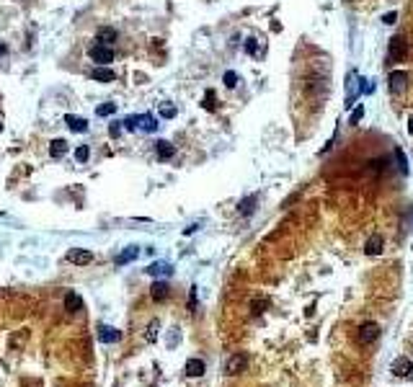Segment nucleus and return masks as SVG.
<instances>
[{"label":"nucleus","instance_id":"obj_9","mask_svg":"<svg viewBox=\"0 0 413 387\" xmlns=\"http://www.w3.org/2000/svg\"><path fill=\"white\" fill-rule=\"evenodd\" d=\"M91 78L98 80V83H111V80H116L114 70H111L109 65H98L96 70H91Z\"/></svg>","mask_w":413,"mask_h":387},{"label":"nucleus","instance_id":"obj_31","mask_svg":"<svg viewBox=\"0 0 413 387\" xmlns=\"http://www.w3.org/2000/svg\"><path fill=\"white\" fill-rule=\"evenodd\" d=\"M382 21H385V23H388V26H392L395 21H398V13H395V11H390V13H385V16H382Z\"/></svg>","mask_w":413,"mask_h":387},{"label":"nucleus","instance_id":"obj_37","mask_svg":"<svg viewBox=\"0 0 413 387\" xmlns=\"http://www.w3.org/2000/svg\"><path fill=\"white\" fill-rule=\"evenodd\" d=\"M0 132H3V124H0Z\"/></svg>","mask_w":413,"mask_h":387},{"label":"nucleus","instance_id":"obj_13","mask_svg":"<svg viewBox=\"0 0 413 387\" xmlns=\"http://www.w3.org/2000/svg\"><path fill=\"white\" fill-rule=\"evenodd\" d=\"M137 256H140V248H137V245H129V248H124L122 253L116 256V266L132 264V261H137Z\"/></svg>","mask_w":413,"mask_h":387},{"label":"nucleus","instance_id":"obj_2","mask_svg":"<svg viewBox=\"0 0 413 387\" xmlns=\"http://www.w3.org/2000/svg\"><path fill=\"white\" fill-rule=\"evenodd\" d=\"M88 57H91L96 65H109V62H114V49L109 44H93V47L88 49Z\"/></svg>","mask_w":413,"mask_h":387},{"label":"nucleus","instance_id":"obj_6","mask_svg":"<svg viewBox=\"0 0 413 387\" xmlns=\"http://www.w3.org/2000/svg\"><path fill=\"white\" fill-rule=\"evenodd\" d=\"M246 367H248V359H246L243 354H235V356H230V359H227L225 372H227V374H240Z\"/></svg>","mask_w":413,"mask_h":387},{"label":"nucleus","instance_id":"obj_3","mask_svg":"<svg viewBox=\"0 0 413 387\" xmlns=\"http://www.w3.org/2000/svg\"><path fill=\"white\" fill-rule=\"evenodd\" d=\"M388 85H390V93H392V96L406 93V88H408V73H406V70H392V73L388 75Z\"/></svg>","mask_w":413,"mask_h":387},{"label":"nucleus","instance_id":"obj_29","mask_svg":"<svg viewBox=\"0 0 413 387\" xmlns=\"http://www.w3.org/2000/svg\"><path fill=\"white\" fill-rule=\"evenodd\" d=\"M145 338L150 341V344L158 338V320H152V323H150V328H147V333H145Z\"/></svg>","mask_w":413,"mask_h":387},{"label":"nucleus","instance_id":"obj_12","mask_svg":"<svg viewBox=\"0 0 413 387\" xmlns=\"http://www.w3.org/2000/svg\"><path fill=\"white\" fill-rule=\"evenodd\" d=\"M96 41L98 44H109L111 47V44L116 41V29H111V26H101V29L96 31Z\"/></svg>","mask_w":413,"mask_h":387},{"label":"nucleus","instance_id":"obj_34","mask_svg":"<svg viewBox=\"0 0 413 387\" xmlns=\"http://www.w3.org/2000/svg\"><path fill=\"white\" fill-rule=\"evenodd\" d=\"M119 124H122V122H114V124H111V137H119Z\"/></svg>","mask_w":413,"mask_h":387},{"label":"nucleus","instance_id":"obj_5","mask_svg":"<svg viewBox=\"0 0 413 387\" xmlns=\"http://www.w3.org/2000/svg\"><path fill=\"white\" fill-rule=\"evenodd\" d=\"M67 261L75 264V266H88L93 261V253L85 250V248H73V250H67Z\"/></svg>","mask_w":413,"mask_h":387},{"label":"nucleus","instance_id":"obj_4","mask_svg":"<svg viewBox=\"0 0 413 387\" xmlns=\"http://www.w3.org/2000/svg\"><path fill=\"white\" fill-rule=\"evenodd\" d=\"M380 338V326H377V323H362V326H359V341H362V344H374V341Z\"/></svg>","mask_w":413,"mask_h":387},{"label":"nucleus","instance_id":"obj_30","mask_svg":"<svg viewBox=\"0 0 413 387\" xmlns=\"http://www.w3.org/2000/svg\"><path fill=\"white\" fill-rule=\"evenodd\" d=\"M225 85H227V88H235V85H238V73L227 70V73H225Z\"/></svg>","mask_w":413,"mask_h":387},{"label":"nucleus","instance_id":"obj_11","mask_svg":"<svg viewBox=\"0 0 413 387\" xmlns=\"http://www.w3.org/2000/svg\"><path fill=\"white\" fill-rule=\"evenodd\" d=\"M98 338H101L103 344H119V341H122V333L114 330V328H109V326H101V328H98Z\"/></svg>","mask_w":413,"mask_h":387},{"label":"nucleus","instance_id":"obj_33","mask_svg":"<svg viewBox=\"0 0 413 387\" xmlns=\"http://www.w3.org/2000/svg\"><path fill=\"white\" fill-rule=\"evenodd\" d=\"M196 307V286H191V294H188V310Z\"/></svg>","mask_w":413,"mask_h":387},{"label":"nucleus","instance_id":"obj_35","mask_svg":"<svg viewBox=\"0 0 413 387\" xmlns=\"http://www.w3.org/2000/svg\"><path fill=\"white\" fill-rule=\"evenodd\" d=\"M408 132H411V137H413V114L408 116Z\"/></svg>","mask_w":413,"mask_h":387},{"label":"nucleus","instance_id":"obj_24","mask_svg":"<svg viewBox=\"0 0 413 387\" xmlns=\"http://www.w3.org/2000/svg\"><path fill=\"white\" fill-rule=\"evenodd\" d=\"M362 119H364V106H356V109L351 111V116H349V124H351V127H356Z\"/></svg>","mask_w":413,"mask_h":387},{"label":"nucleus","instance_id":"obj_8","mask_svg":"<svg viewBox=\"0 0 413 387\" xmlns=\"http://www.w3.org/2000/svg\"><path fill=\"white\" fill-rule=\"evenodd\" d=\"M382 248H385V238L382 235H372L370 240L364 243V253L367 256H380Z\"/></svg>","mask_w":413,"mask_h":387},{"label":"nucleus","instance_id":"obj_28","mask_svg":"<svg viewBox=\"0 0 413 387\" xmlns=\"http://www.w3.org/2000/svg\"><path fill=\"white\" fill-rule=\"evenodd\" d=\"M88 158H91V150H88L85 145H80V147L75 150V160H78V163H85Z\"/></svg>","mask_w":413,"mask_h":387},{"label":"nucleus","instance_id":"obj_17","mask_svg":"<svg viewBox=\"0 0 413 387\" xmlns=\"http://www.w3.org/2000/svg\"><path fill=\"white\" fill-rule=\"evenodd\" d=\"M204 369H206V364L202 362V359H188L186 362V374L188 377H202Z\"/></svg>","mask_w":413,"mask_h":387},{"label":"nucleus","instance_id":"obj_15","mask_svg":"<svg viewBox=\"0 0 413 387\" xmlns=\"http://www.w3.org/2000/svg\"><path fill=\"white\" fill-rule=\"evenodd\" d=\"M65 124L73 132H78V134H83V132H88V122L85 119H80V116H73V114H67L65 116Z\"/></svg>","mask_w":413,"mask_h":387},{"label":"nucleus","instance_id":"obj_19","mask_svg":"<svg viewBox=\"0 0 413 387\" xmlns=\"http://www.w3.org/2000/svg\"><path fill=\"white\" fill-rule=\"evenodd\" d=\"M140 129L142 132H158V119L152 114H142L140 116Z\"/></svg>","mask_w":413,"mask_h":387},{"label":"nucleus","instance_id":"obj_26","mask_svg":"<svg viewBox=\"0 0 413 387\" xmlns=\"http://www.w3.org/2000/svg\"><path fill=\"white\" fill-rule=\"evenodd\" d=\"M114 111H116V103H101V106L96 109V114H98V116H111Z\"/></svg>","mask_w":413,"mask_h":387},{"label":"nucleus","instance_id":"obj_16","mask_svg":"<svg viewBox=\"0 0 413 387\" xmlns=\"http://www.w3.org/2000/svg\"><path fill=\"white\" fill-rule=\"evenodd\" d=\"M155 152H158V160H170V158H173V152H176V147L170 145L168 140H160L155 145Z\"/></svg>","mask_w":413,"mask_h":387},{"label":"nucleus","instance_id":"obj_10","mask_svg":"<svg viewBox=\"0 0 413 387\" xmlns=\"http://www.w3.org/2000/svg\"><path fill=\"white\" fill-rule=\"evenodd\" d=\"M147 274L150 276H170L173 274V266H170L168 261H155V264L147 266Z\"/></svg>","mask_w":413,"mask_h":387},{"label":"nucleus","instance_id":"obj_14","mask_svg":"<svg viewBox=\"0 0 413 387\" xmlns=\"http://www.w3.org/2000/svg\"><path fill=\"white\" fill-rule=\"evenodd\" d=\"M65 310H67V312H80V310H83V297H80L78 292H67V297H65Z\"/></svg>","mask_w":413,"mask_h":387},{"label":"nucleus","instance_id":"obj_21","mask_svg":"<svg viewBox=\"0 0 413 387\" xmlns=\"http://www.w3.org/2000/svg\"><path fill=\"white\" fill-rule=\"evenodd\" d=\"M256 202H258V196L253 194V196H248V199H243L240 202V214H243V217H248V214H253V209H256Z\"/></svg>","mask_w":413,"mask_h":387},{"label":"nucleus","instance_id":"obj_25","mask_svg":"<svg viewBox=\"0 0 413 387\" xmlns=\"http://www.w3.org/2000/svg\"><path fill=\"white\" fill-rule=\"evenodd\" d=\"M246 52L253 57H261V49H258V39H248L246 41Z\"/></svg>","mask_w":413,"mask_h":387},{"label":"nucleus","instance_id":"obj_7","mask_svg":"<svg viewBox=\"0 0 413 387\" xmlns=\"http://www.w3.org/2000/svg\"><path fill=\"white\" fill-rule=\"evenodd\" d=\"M392 374L395 377H411V372H413V364H411V359H406V356H398L392 362Z\"/></svg>","mask_w":413,"mask_h":387},{"label":"nucleus","instance_id":"obj_18","mask_svg":"<svg viewBox=\"0 0 413 387\" xmlns=\"http://www.w3.org/2000/svg\"><path fill=\"white\" fill-rule=\"evenodd\" d=\"M150 294H152V300H155V302H163L165 297L170 294V289H168L165 282H155V284H152V289H150Z\"/></svg>","mask_w":413,"mask_h":387},{"label":"nucleus","instance_id":"obj_36","mask_svg":"<svg viewBox=\"0 0 413 387\" xmlns=\"http://www.w3.org/2000/svg\"><path fill=\"white\" fill-rule=\"evenodd\" d=\"M5 52H8V47H5V44H0V57H3Z\"/></svg>","mask_w":413,"mask_h":387},{"label":"nucleus","instance_id":"obj_27","mask_svg":"<svg viewBox=\"0 0 413 387\" xmlns=\"http://www.w3.org/2000/svg\"><path fill=\"white\" fill-rule=\"evenodd\" d=\"M160 116H163V119H173V116H176V106L173 103H163V106H160Z\"/></svg>","mask_w":413,"mask_h":387},{"label":"nucleus","instance_id":"obj_32","mask_svg":"<svg viewBox=\"0 0 413 387\" xmlns=\"http://www.w3.org/2000/svg\"><path fill=\"white\" fill-rule=\"evenodd\" d=\"M204 109H214V93L212 91L204 96Z\"/></svg>","mask_w":413,"mask_h":387},{"label":"nucleus","instance_id":"obj_22","mask_svg":"<svg viewBox=\"0 0 413 387\" xmlns=\"http://www.w3.org/2000/svg\"><path fill=\"white\" fill-rule=\"evenodd\" d=\"M140 116H142V114H132V116H127V119L122 122V127L127 129V132H134V129H140Z\"/></svg>","mask_w":413,"mask_h":387},{"label":"nucleus","instance_id":"obj_23","mask_svg":"<svg viewBox=\"0 0 413 387\" xmlns=\"http://www.w3.org/2000/svg\"><path fill=\"white\" fill-rule=\"evenodd\" d=\"M395 160H398L400 173H403V176H408V158L403 155V150H400V147H395Z\"/></svg>","mask_w":413,"mask_h":387},{"label":"nucleus","instance_id":"obj_20","mask_svg":"<svg viewBox=\"0 0 413 387\" xmlns=\"http://www.w3.org/2000/svg\"><path fill=\"white\" fill-rule=\"evenodd\" d=\"M65 152H67V142H65V140H55V142L49 145V155L55 158V160H60Z\"/></svg>","mask_w":413,"mask_h":387},{"label":"nucleus","instance_id":"obj_1","mask_svg":"<svg viewBox=\"0 0 413 387\" xmlns=\"http://www.w3.org/2000/svg\"><path fill=\"white\" fill-rule=\"evenodd\" d=\"M408 55V39L406 34H395L388 41V62H403Z\"/></svg>","mask_w":413,"mask_h":387}]
</instances>
